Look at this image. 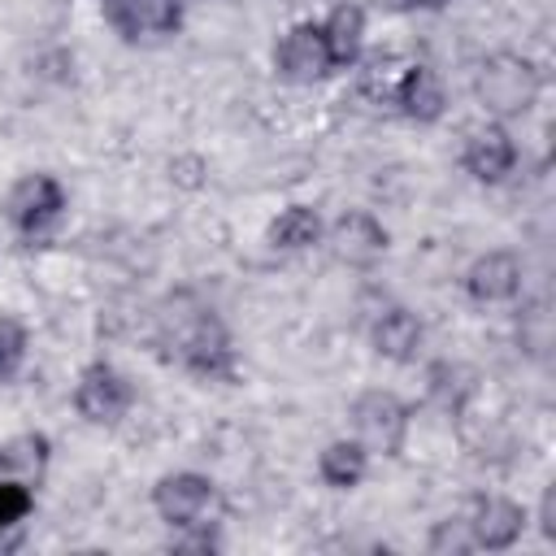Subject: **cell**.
<instances>
[{
	"label": "cell",
	"instance_id": "obj_7",
	"mask_svg": "<svg viewBox=\"0 0 556 556\" xmlns=\"http://www.w3.org/2000/svg\"><path fill=\"white\" fill-rule=\"evenodd\" d=\"M213 500H217L213 482H208L204 473H191V469L165 473V478L152 486V504H156L161 521H169V526H195V521L213 508Z\"/></svg>",
	"mask_w": 556,
	"mask_h": 556
},
{
	"label": "cell",
	"instance_id": "obj_5",
	"mask_svg": "<svg viewBox=\"0 0 556 556\" xmlns=\"http://www.w3.org/2000/svg\"><path fill=\"white\" fill-rule=\"evenodd\" d=\"M4 208H9V222H13L22 235H39V230H48V226L61 217L65 191H61V182H56L52 174H26L22 182H13Z\"/></svg>",
	"mask_w": 556,
	"mask_h": 556
},
{
	"label": "cell",
	"instance_id": "obj_13",
	"mask_svg": "<svg viewBox=\"0 0 556 556\" xmlns=\"http://www.w3.org/2000/svg\"><path fill=\"white\" fill-rule=\"evenodd\" d=\"M395 104H400L404 117H413V122H439V117H443V104H447L439 74L426 70V65L404 70V78H400V87H395Z\"/></svg>",
	"mask_w": 556,
	"mask_h": 556
},
{
	"label": "cell",
	"instance_id": "obj_1",
	"mask_svg": "<svg viewBox=\"0 0 556 556\" xmlns=\"http://www.w3.org/2000/svg\"><path fill=\"white\" fill-rule=\"evenodd\" d=\"M156 348L200 378H230L235 374L226 326L191 291H178L156 308Z\"/></svg>",
	"mask_w": 556,
	"mask_h": 556
},
{
	"label": "cell",
	"instance_id": "obj_14",
	"mask_svg": "<svg viewBox=\"0 0 556 556\" xmlns=\"http://www.w3.org/2000/svg\"><path fill=\"white\" fill-rule=\"evenodd\" d=\"M374 348H378V356H387V361H395V365L413 361L417 348H421V321H417L408 308H387V313L374 321Z\"/></svg>",
	"mask_w": 556,
	"mask_h": 556
},
{
	"label": "cell",
	"instance_id": "obj_9",
	"mask_svg": "<svg viewBox=\"0 0 556 556\" xmlns=\"http://www.w3.org/2000/svg\"><path fill=\"white\" fill-rule=\"evenodd\" d=\"M465 526H469L473 547L504 552V547H513V543L521 539V530H526V513H521V504H513V500L482 495V500H473V513H469Z\"/></svg>",
	"mask_w": 556,
	"mask_h": 556
},
{
	"label": "cell",
	"instance_id": "obj_20",
	"mask_svg": "<svg viewBox=\"0 0 556 556\" xmlns=\"http://www.w3.org/2000/svg\"><path fill=\"white\" fill-rule=\"evenodd\" d=\"M469 547H473V539H469L465 521H439L430 534V552H469Z\"/></svg>",
	"mask_w": 556,
	"mask_h": 556
},
{
	"label": "cell",
	"instance_id": "obj_18",
	"mask_svg": "<svg viewBox=\"0 0 556 556\" xmlns=\"http://www.w3.org/2000/svg\"><path fill=\"white\" fill-rule=\"evenodd\" d=\"M43 465H48V439L43 434H17V439L0 443V473L39 478Z\"/></svg>",
	"mask_w": 556,
	"mask_h": 556
},
{
	"label": "cell",
	"instance_id": "obj_3",
	"mask_svg": "<svg viewBox=\"0 0 556 556\" xmlns=\"http://www.w3.org/2000/svg\"><path fill=\"white\" fill-rule=\"evenodd\" d=\"M352 426H356V443L365 452L400 456L404 434H408V408L391 391H365L352 404Z\"/></svg>",
	"mask_w": 556,
	"mask_h": 556
},
{
	"label": "cell",
	"instance_id": "obj_11",
	"mask_svg": "<svg viewBox=\"0 0 556 556\" xmlns=\"http://www.w3.org/2000/svg\"><path fill=\"white\" fill-rule=\"evenodd\" d=\"M330 248L343 265H374L382 252H387V230L369 217V213H343L334 226H330Z\"/></svg>",
	"mask_w": 556,
	"mask_h": 556
},
{
	"label": "cell",
	"instance_id": "obj_17",
	"mask_svg": "<svg viewBox=\"0 0 556 556\" xmlns=\"http://www.w3.org/2000/svg\"><path fill=\"white\" fill-rule=\"evenodd\" d=\"M317 239H321V217L308 204H291L269 222V248L278 252H300V248H313Z\"/></svg>",
	"mask_w": 556,
	"mask_h": 556
},
{
	"label": "cell",
	"instance_id": "obj_4",
	"mask_svg": "<svg viewBox=\"0 0 556 556\" xmlns=\"http://www.w3.org/2000/svg\"><path fill=\"white\" fill-rule=\"evenodd\" d=\"M130 404H135V387H130V378H126L122 369H113L109 361H96V365H87V369L78 374L74 408H78L87 421L113 426V421H122V417L130 413Z\"/></svg>",
	"mask_w": 556,
	"mask_h": 556
},
{
	"label": "cell",
	"instance_id": "obj_6",
	"mask_svg": "<svg viewBox=\"0 0 556 556\" xmlns=\"http://www.w3.org/2000/svg\"><path fill=\"white\" fill-rule=\"evenodd\" d=\"M274 65L287 83H317L330 74V48H326V35L317 22H300L282 35L278 52H274Z\"/></svg>",
	"mask_w": 556,
	"mask_h": 556
},
{
	"label": "cell",
	"instance_id": "obj_22",
	"mask_svg": "<svg viewBox=\"0 0 556 556\" xmlns=\"http://www.w3.org/2000/svg\"><path fill=\"white\" fill-rule=\"evenodd\" d=\"M404 4H413V9H430V13H439V9H447L452 0H404Z\"/></svg>",
	"mask_w": 556,
	"mask_h": 556
},
{
	"label": "cell",
	"instance_id": "obj_19",
	"mask_svg": "<svg viewBox=\"0 0 556 556\" xmlns=\"http://www.w3.org/2000/svg\"><path fill=\"white\" fill-rule=\"evenodd\" d=\"M22 356H26V330H22V321L17 317H0V382L17 374Z\"/></svg>",
	"mask_w": 556,
	"mask_h": 556
},
{
	"label": "cell",
	"instance_id": "obj_16",
	"mask_svg": "<svg viewBox=\"0 0 556 556\" xmlns=\"http://www.w3.org/2000/svg\"><path fill=\"white\" fill-rule=\"evenodd\" d=\"M321 35H326V48H330V61L334 65H352L361 56V43H365V13L356 4H339L326 22H321Z\"/></svg>",
	"mask_w": 556,
	"mask_h": 556
},
{
	"label": "cell",
	"instance_id": "obj_12",
	"mask_svg": "<svg viewBox=\"0 0 556 556\" xmlns=\"http://www.w3.org/2000/svg\"><path fill=\"white\" fill-rule=\"evenodd\" d=\"M460 161H465V169H469L478 182H500V178L513 169L517 148H513V139H508L504 126H478V130L469 135Z\"/></svg>",
	"mask_w": 556,
	"mask_h": 556
},
{
	"label": "cell",
	"instance_id": "obj_2",
	"mask_svg": "<svg viewBox=\"0 0 556 556\" xmlns=\"http://www.w3.org/2000/svg\"><path fill=\"white\" fill-rule=\"evenodd\" d=\"M539 91H543V78L534 70V61H526L517 52H495L478 70V100L495 117H521V113H530V104L539 100Z\"/></svg>",
	"mask_w": 556,
	"mask_h": 556
},
{
	"label": "cell",
	"instance_id": "obj_21",
	"mask_svg": "<svg viewBox=\"0 0 556 556\" xmlns=\"http://www.w3.org/2000/svg\"><path fill=\"white\" fill-rule=\"evenodd\" d=\"M539 517H543V521H539V526H543V534H547V539H556V486H547V491H543V513H539Z\"/></svg>",
	"mask_w": 556,
	"mask_h": 556
},
{
	"label": "cell",
	"instance_id": "obj_10",
	"mask_svg": "<svg viewBox=\"0 0 556 556\" xmlns=\"http://www.w3.org/2000/svg\"><path fill=\"white\" fill-rule=\"evenodd\" d=\"M465 291L478 304H504V300H513L521 291V261L513 252H504V248L478 256L469 265V274H465Z\"/></svg>",
	"mask_w": 556,
	"mask_h": 556
},
{
	"label": "cell",
	"instance_id": "obj_15",
	"mask_svg": "<svg viewBox=\"0 0 556 556\" xmlns=\"http://www.w3.org/2000/svg\"><path fill=\"white\" fill-rule=\"evenodd\" d=\"M365 465H369V452H365L356 439H334V443H326V452H321V460H317V473H321L326 486L352 491V486L365 478Z\"/></svg>",
	"mask_w": 556,
	"mask_h": 556
},
{
	"label": "cell",
	"instance_id": "obj_8",
	"mask_svg": "<svg viewBox=\"0 0 556 556\" xmlns=\"http://www.w3.org/2000/svg\"><path fill=\"white\" fill-rule=\"evenodd\" d=\"M104 22L122 39H161L182 26L178 0H104Z\"/></svg>",
	"mask_w": 556,
	"mask_h": 556
}]
</instances>
